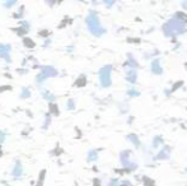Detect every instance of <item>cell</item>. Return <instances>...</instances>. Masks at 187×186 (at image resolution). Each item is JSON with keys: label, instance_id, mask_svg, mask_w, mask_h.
Segmentation results:
<instances>
[{"label": "cell", "instance_id": "6da1fadb", "mask_svg": "<svg viewBox=\"0 0 187 186\" xmlns=\"http://www.w3.org/2000/svg\"><path fill=\"white\" fill-rule=\"evenodd\" d=\"M56 70L53 69V68H51V66H43L42 68V71H41V75L43 77V78H48V77H55L56 75Z\"/></svg>", "mask_w": 187, "mask_h": 186}, {"label": "cell", "instance_id": "7a4b0ae2", "mask_svg": "<svg viewBox=\"0 0 187 186\" xmlns=\"http://www.w3.org/2000/svg\"><path fill=\"white\" fill-rule=\"evenodd\" d=\"M23 172V168H22V166L21 164H15L14 166V168H13V176H21Z\"/></svg>", "mask_w": 187, "mask_h": 186}, {"label": "cell", "instance_id": "3957f363", "mask_svg": "<svg viewBox=\"0 0 187 186\" xmlns=\"http://www.w3.org/2000/svg\"><path fill=\"white\" fill-rule=\"evenodd\" d=\"M23 92H24V93L22 95V97H28V96H29V93H28V89H27V88H24Z\"/></svg>", "mask_w": 187, "mask_h": 186}, {"label": "cell", "instance_id": "277c9868", "mask_svg": "<svg viewBox=\"0 0 187 186\" xmlns=\"http://www.w3.org/2000/svg\"><path fill=\"white\" fill-rule=\"evenodd\" d=\"M4 138H5V134L4 133L2 134V132H0V142H2V143L4 142Z\"/></svg>", "mask_w": 187, "mask_h": 186}]
</instances>
